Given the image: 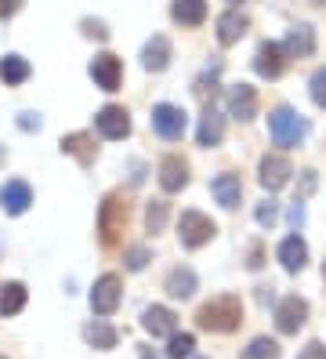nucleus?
Wrapping results in <instances>:
<instances>
[{"label": "nucleus", "instance_id": "38", "mask_svg": "<svg viewBox=\"0 0 326 359\" xmlns=\"http://www.w3.org/2000/svg\"><path fill=\"white\" fill-rule=\"evenodd\" d=\"M18 128H22V131H40V116L22 113V116H18Z\"/></svg>", "mask_w": 326, "mask_h": 359}, {"label": "nucleus", "instance_id": "28", "mask_svg": "<svg viewBox=\"0 0 326 359\" xmlns=\"http://www.w3.org/2000/svg\"><path fill=\"white\" fill-rule=\"evenodd\" d=\"M167 215H170V203H167V200H152V203L145 207V229L152 232V236H156V232H163Z\"/></svg>", "mask_w": 326, "mask_h": 359}, {"label": "nucleus", "instance_id": "40", "mask_svg": "<svg viewBox=\"0 0 326 359\" xmlns=\"http://www.w3.org/2000/svg\"><path fill=\"white\" fill-rule=\"evenodd\" d=\"M247 265H250V269H261V247H257V243L250 247V262H247Z\"/></svg>", "mask_w": 326, "mask_h": 359}, {"label": "nucleus", "instance_id": "44", "mask_svg": "<svg viewBox=\"0 0 326 359\" xmlns=\"http://www.w3.org/2000/svg\"><path fill=\"white\" fill-rule=\"evenodd\" d=\"M232 4H236V0H232Z\"/></svg>", "mask_w": 326, "mask_h": 359}, {"label": "nucleus", "instance_id": "1", "mask_svg": "<svg viewBox=\"0 0 326 359\" xmlns=\"http://www.w3.org/2000/svg\"><path fill=\"white\" fill-rule=\"evenodd\" d=\"M196 323L203 330H214V334H232L239 323H243V305H239L236 294H222V298L207 302L200 312H196Z\"/></svg>", "mask_w": 326, "mask_h": 359}, {"label": "nucleus", "instance_id": "27", "mask_svg": "<svg viewBox=\"0 0 326 359\" xmlns=\"http://www.w3.org/2000/svg\"><path fill=\"white\" fill-rule=\"evenodd\" d=\"M26 309V287L22 283H4L0 287V316H18Z\"/></svg>", "mask_w": 326, "mask_h": 359}, {"label": "nucleus", "instance_id": "13", "mask_svg": "<svg viewBox=\"0 0 326 359\" xmlns=\"http://www.w3.org/2000/svg\"><path fill=\"white\" fill-rule=\"evenodd\" d=\"M189 185V163L182 156H163L160 160V189L163 193H182Z\"/></svg>", "mask_w": 326, "mask_h": 359}, {"label": "nucleus", "instance_id": "2", "mask_svg": "<svg viewBox=\"0 0 326 359\" xmlns=\"http://www.w3.org/2000/svg\"><path fill=\"white\" fill-rule=\"evenodd\" d=\"M123 229H127V203L116 193H109L98 207V236H102L105 247H116Z\"/></svg>", "mask_w": 326, "mask_h": 359}, {"label": "nucleus", "instance_id": "20", "mask_svg": "<svg viewBox=\"0 0 326 359\" xmlns=\"http://www.w3.org/2000/svg\"><path fill=\"white\" fill-rule=\"evenodd\" d=\"M142 66H145L149 73H163V69L170 66V40H167V36H152V40H149L145 51H142Z\"/></svg>", "mask_w": 326, "mask_h": 359}, {"label": "nucleus", "instance_id": "42", "mask_svg": "<svg viewBox=\"0 0 326 359\" xmlns=\"http://www.w3.org/2000/svg\"><path fill=\"white\" fill-rule=\"evenodd\" d=\"M322 280H326V265H322Z\"/></svg>", "mask_w": 326, "mask_h": 359}, {"label": "nucleus", "instance_id": "19", "mask_svg": "<svg viewBox=\"0 0 326 359\" xmlns=\"http://www.w3.org/2000/svg\"><path fill=\"white\" fill-rule=\"evenodd\" d=\"M210 193H214V200L222 203L225 210H236L239 207V196H243V185H239L236 175H217L210 182Z\"/></svg>", "mask_w": 326, "mask_h": 359}, {"label": "nucleus", "instance_id": "4", "mask_svg": "<svg viewBox=\"0 0 326 359\" xmlns=\"http://www.w3.org/2000/svg\"><path fill=\"white\" fill-rule=\"evenodd\" d=\"M214 236H217V225H214L207 215H200V210H182V218H178V240H182L189 250L210 243Z\"/></svg>", "mask_w": 326, "mask_h": 359}, {"label": "nucleus", "instance_id": "5", "mask_svg": "<svg viewBox=\"0 0 326 359\" xmlns=\"http://www.w3.org/2000/svg\"><path fill=\"white\" fill-rule=\"evenodd\" d=\"M120 298H123V280L116 276V272H105V276L95 280V290H91L95 316H113L120 309Z\"/></svg>", "mask_w": 326, "mask_h": 359}, {"label": "nucleus", "instance_id": "21", "mask_svg": "<svg viewBox=\"0 0 326 359\" xmlns=\"http://www.w3.org/2000/svg\"><path fill=\"white\" fill-rule=\"evenodd\" d=\"M243 33H247V18L239 11H225L222 18H217V44L222 48H232Z\"/></svg>", "mask_w": 326, "mask_h": 359}, {"label": "nucleus", "instance_id": "8", "mask_svg": "<svg viewBox=\"0 0 326 359\" xmlns=\"http://www.w3.org/2000/svg\"><path fill=\"white\" fill-rule=\"evenodd\" d=\"M304 320H308V305H304V298H297V294H287V298L276 305L279 334H297L304 327Z\"/></svg>", "mask_w": 326, "mask_h": 359}, {"label": "nucleus", "instance_id": "23", "mask_svg": "<svg viewBox=\"0 0 326 359\" xmlns=\"http://www.w3.org/2000/svg\"><path fill=\"white\" fill-rule=\"evenodd\" d=\"M116 327H109L105 320H91L83 327V341L91 345V348H98V352H105V348H113L116 345Z\"/></svg>", "mask_w": 326, "mask_h": 359}, {"label": "nucleus", "instance_id": "22", "mask_svg": "<svg viewBox=\"0 0 326 359\" xmlns=\"http://www.w3.org/2000/svg\"><path fill=\"white\" fill-rule=\"evenodd\" d=\"M170 15H174V22H182V26H203L207 0H174Z\"/></svg>", "mask_w": 326, "mask_h": 359}, {"label": "nucleus", "instance_id": "41", "mask_svg": "<svg viewBox=\"0 0 326 359\" xmlns=\"http://www.w3.org/2000/svg\"><path fill=\"white\" fill-rule=\"evenodd\" d=\"M312 4H319V8H322V4H326V0H312Z\"/></svg>", "mask_w": 326, "mask_h": 359}, {"label": "nucleus", "instance_id": "9", "mask_svg": "<svg viewBox=\"0 0 326 359\" xmlns=\"http://www.w3.org/2000/svg\"><path fill=\"white\" fill-rule=\"evenodd\" d=\"M283 69H287V51H283V44H276V40H265L254 55V73L265 76V80H276V76H283Z\"/></svg>", "mask_w": 326, "mask_h": 359}, {"label": "nucleus", "instance_id": "33", "mask_svg": "<svg viewBox=\"0 0 326 359\" xmlns=\"http://www.w3.org/2000/svg\"><path fill=\"white\" fill-rule=\"evenodd\" d=\"M254 218H257V225H265V229H272V225H276V218H279V207H276L272 200H265V203L257 207V215H254Z\"/></svg>", "mask_w": 326, "mask_h": 359}, {"label": "nucleus", "instance_id": "11", "mask_svg": "<svg viewBox=\"0 0 326 359\" xmlns=\"http://www.w3.org/2000/svg\"><path fill=\"white\" fill-rule=\"evenodd\" d=\"M33 203V189L22 182V178H11L4 182V189H0V207H4V215L18 218V215H26Z\"/></svg>", "mask_w": 326, "mask_h": 359}, {"label": "nucleus", "instance_id": "24", "mask_svg": "<svg viewBox=\"0 0 326 359\" xmlns=\"http://www.w3.org/2000/svg\"><path fill=\"white\" fill-rule=\"evenodd\" d=\"M29 62L22 58V55H4L0 58V80L8 83V88H18V83H26L29 80Z\"/></svg>", "mask_w": 326, "mask_h": 359}, {"label": "nucleus", "instance_id": "10", "mask_svg": "<svg viewBox=\"0 0 326 359\" xmlns=\"http://www.w3.org/2000/svg\"><path fill=\"white\" fill-rule=\"evenodd\" d=\"M91 80H95V88H102V91H116V88H120V80H123L120 58H116V55H109V51L95 55V58H91Z\"/></svg>", "mask_w": 326, "mask_h": 359}, {"label": "nucleus", "instance_id": "15", "mask_svg": "<svg viewBox=\"0 0 326 359\" xmlns=\"http://www.w3.org/2000/svg\"><path fill=\"white\" fill-rule=\"evenodd\" d=\"M229 113L236 120H254L257 116V91L250 88V83H236V88L229 91Z\"/></svg>", "mask_w": 326, "mask_h": 359}, {"label": "nucleus", "instance_id": "3", "mask_svg": "<svg viewBox=\"0 0 326 359\" xmlns=\"http://www.w3.org/2000/svg\"><path fill=\"white\" fill-rule=\"evenodd\" d=\"M269 131H272V142H276V145H283V149H294V145H301L304 135H308V123H304L294 109L279 105V109L269 116Z\"/></svg>", "mask_w": 326, "mask_h": 359}, {"label": "nucleus", "instance_id": "37", "mask_svg": "<svg viewBox=\"0 0 326 359\" xmlns=\"http://www.w3.org/2000/svg\"><path fill=\"white\" fill-rule=\"evenodd\" d=\"M287 218H290V225H294V229H301V225H304V203H301V200H294V207H290V215H287Z\"/></svg>", "mask_w": 326, "mask_h": 359}, {"label": "nucleus", "instance_id": "7", "mask_svg": "<svg viewBox=\"0 0 326 359\" xmlns=\"http://www.w3.org/2000/svg\"><path fill=\"white\" fill-rule=\"evenodd\" d=\"M152 131H156L163 142H178L185 135V113L178 109V105L160 102L156 109H152Z\"/></svg>", "mask_w": 326, "mask_h": 359}, {"label": "nucleus", "instance_id": "6", "mask_svg": "<svg viewBox=\"0 0 326 359\" xmlns=\"http://www.w3.org/2000/svg\"><path fill=\"white\" fill-rule=\"evenodd\" d=\"M95 128H98L102 138L120 142V138L130 135V116H127L123 105H102V109L95 113Z\"/></svg>", "mask_w": 326, "mask_h": 359}, {"label": "nucleus", "instance_id": "16", "mask_svg": "<svg viewBox=\"0 0 326 359\" xmlns=\"http://www.w3.org/2000/svg\"><path fill=\"white\" fill-rule=\"evenodd\" d=\"M174 323H178V316H174L170 309H163V305H149V309L142 312V327H145L152 337H170V334H174Z\"/></svg>", "mask_w": 326, "mask_h": 359}, {"label": "nucleus", "instance_id": "36", "mask_svg": "<svg viewBox=\"0 0 326 359\" xmlns=\"http://www.w3.org/2000/svg\"><path fill=\"white\" fill-rule=\"evenodd\" d=\"M83 33H87V36H98V40L109 36V29H105L102 22H91V18H83Z\"/></svg>", "mask_w": 326, "mask_h": 359}, {"label": "nucleus", "instance_id": "26", "mask_svg": "<svg viewBox=\"0 0 326 359\" xmlns=\"http://www.w3.org/2000/svg\"><path fill=\"white\" fill-rule=\"evenodd\" d=\"M167 294L170 298H192L196 294V272L192 269H174L170 276H167Z\"/></svg>", "mask_w": 326, "mask_h": 359}, {"label": "nucleus", "instance_id": "17", "mask_svg": "<svg viewBox=\"0 0 326 359\" xmlns=\"http://www.w3.org/2000/svg\"><path fill=\"white\" fill-rule=\"evenodd\" d=\"M283 51H287V58H308L315 51V29L312 26H294L287 33V40H283Z\"/></svg>", "mask_w": 326, "mask_h": 359}, {"label": "nucleus", "instance_id": "29", "mask_svg": "<svg viewBox=\"0 0 326 359\" xmlns=\"http://www.w3.org/2000/svg\"><path fill=\"white\" fill-rule=\"evenodd\" d=\"M239 359H279V345L272 341V337H254Z\"/></svg>", "mask_w": 326, "mask_h": 359}, {"label": "nucleus", "instance_id": "39", "mask_svg": "<svg viewBox=\"0 0 326 359\" xmlns=\"http://www.w3.org/2000/svg\"><path fill=\"white\" fill-rule=\"evenodd\" d=\"M22 8V0H0V18H11Z\"/></svg>", "mask_w": 326, "mask_h": 359}, {"label": "nucleus", "instance_id": "35", "mask_svg": "<svg viewBox=\"0 0 326 359\" xmlns=\"http://www.w3.org/2000/svg\"><path fill=\"white\" fill-rule=\"evenodd\" d=\"M297 359H326V345L322 341H308V345L297 352Z\"/></svg>", "mask_w": 326, "mask_h": 359}, {"label": "nucleus", "instance_id": "30", "mask_svg": "<svg viewBox=\"0 0 326 359\" xmlns=\"http://www.w3.org/2000/svg\"><path fill=\"white\" fill-rule=\"evenodd\" d=\"M196 348V337L192 334H170L167 341V359H189Z\"/></svg>", "mask_w": 326, "mask_h": 359}, {"label": "nucleus", "instance_id": "18", "mask_svg": "<svg viewBox=\"0 0 326 359\" xmlns=\"http://www.w3.org/2000/svg\"><path fill=\"white\" fill-rule=\"evenodd\" d=\"M304 262H308V243H304L301 236H287L279 243V265L287 272H301Z\"/></svg>", "mask_w": 326, "mask_h": 359}, {"label": "nucleus", "instance_id": "43", "mask_svg": "<svg viewBox=\"0 0 326 359\" xmlns=\"http://www.w3.org/2000/svg\"><path fill=\"white\" fill-rule=\"evenodd\" d=\"M142 359H152V355H149V352H145V355H142Z\"/></svg>", "mask_w": 326, "mask_h": 359}, {"label": "nucleus", "instance_id": "25", "mask_svg": "<svg viewBox=\"0 0 326 359\" xmlns=\"http://www.w3.org/2000/svg\"><path fill=\"white\" fill-rule=\"evenodd\" d=\"M62 153H69V156H76L83 167L95 160V138L91 135H83V131H76V135H65L62 138Z\"/></svg>", "mask_w": 326, "mask_h": 359}, {"label": "nucleus", "instance_id": "32", "mask_svg": "<svg viewBox=\"0 0 326 359\" xmlns=\"http://www.w3.org/2000/svg\"><path fill=\"white\" fill-rule=\"evenodd\" d=\"M149 265V247H130L127 250V269L130 272H142Z\"/></svg>", "mask_w": 326, "mask_h": 359}, {"label": "nucleus", "instance_id": "34", "mask_svg": "<svg viewBox=\"0 0 326 359\" xmlns=\"http://www.w3.org/2000/svg\"><path fill=\"white\" fill-rule=\"evenodd\" d=\"M315 182H319L315 171H304V175H301V185H297V200H308V196L315 193Z\"/></svg>", "mask_w": 326, "mask_h": 359}, {"label": "nucleus", "instance_id": "12", "mask_svg": "<svg viewBox=\"0 0 326 359\" xmlns=\"http://www.w3.org/2000/svg\"><path fill=\"white\" fill-rule=\"evenodd\" d=\"M290 175H294V167H290V160L287 156H279V153H269L265 160H261V175H257V182L269 189V193H276V189H283L290 182Z\"/></svg>", "mask_w": 326, "mask_h": 359}, {"label": "nucleus", "instance_id": "31", "mask_svg": "<svg viewBox=\"0 0 326 359\" xmlns=\"http://www.w3.org/2000/svg\"><path fill=\"white\" fill-rule=\"evenodd\" d=\"M308 91H312V102L319 105V109H326V66L312 73V83H308Z\"/></svg>", "mask_w": 326, "mask_h": 359}, {"label": "nucleus", "instance_id": "14", "mask_svg": "<svg viewBox=\"0 0 326 359\" xmlns=\"http://www.w3.org/2000/svg\"><path fill=\"white\" fill-rule=\"evenodd\" d=\"M222 138H225V116L214 109V105H207L203 109V116H200V128H196V142L200 145H222Z\"/></svg>", "mask_w": 326, "mask_h": 359}]
</instances>
